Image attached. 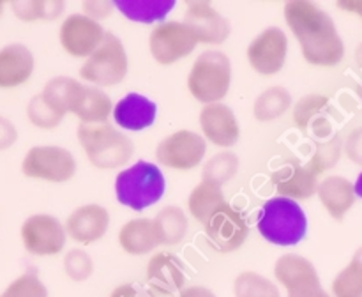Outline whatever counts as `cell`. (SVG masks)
Listing matches in <instances>:
<instances>
[{
  "instance_id": "cell-8",
  "label": "cell",
  "mask_w": 362,
  "mask_h": 297,
  "mask_svg": "<svg viewBox=\"0 0 362 297\" xmlns=\"http://www.w3.org/2000/svg\"><path fill=\"white\" fill-rule=\"evenodd\" d=\"M274 276L288 297H332L322 286L315 265L308 258L286 253L276 260Z\"/></svg>"
},
{
  "instance_id": "cell-22",
  "label": "cell",
  "mask_w": 362,
  "mask_h": 297,
  "mask_svg": "<svg viewBox=\"0 0 362 297\" xmlns=\"http://www.w3.org/2000/svg\"><path fill=\"white\" fill-rule=\"evenodd\" d=\"M318 198H320L322 205L325 211L336 219V221H343L345 216L349 214L350 209L356 204V186L350 182L346 177L341 175H329L318 184L317 191Z\"/></svg>"
},
{
  "instance_id": "cell-41",
  "label": "cell",
  "mask_w": 362,
  "mask_h": 297,
  "mask_svg": "<svg viewBox=\"0 0 362 297\" xmlns=\"http://www.w3.org/2000/svg\"><path fill=\"white\" fill-rule=\"evenodd\" d=\"M18 140V131L7 117L0 115V151H7Z\"/></svg>"
},
{
  "instance_id": "cell-40",
  "label": "cell",
  "mask_w": 362,
  "mask_h": 297,
  "mask_svg": "<svg viewBox=\"0 0 362 297\" xmlns=\"http://www.w3.org/2000/svg\"><path fill=\"white\" fill-rule=\"evenodd\" d=\"M345 154L356 165L362 166V126L356 127L345 141Z\"/></svg>"
},
{
  "instance_id": "cell-14",
  "label": "cell",
  "mask_w": 362,
  "mask_h": 297,
  "mask_svg": "<svg viewBox=\"0 0 362 297\" xmlns=\"http://www.w3.org/2000/svg\"><path fill=\"white\" fill-rule=\"evenodd\" d=\"M184 23L193 30L202 45H221L232 32L230 21L205 0H193L186 4Z\"/></svg>"
},
{
  "instance_id": "cell-6",
  "label": "cell",
  "mask_w": 362,
  "mask_h": 297,
  "mask_svg": "<svg viewBox=\"0 0 362 297\" xmlns=\"http://www.w3.org/2000/svg\"><path fill=\"white\" fill-rule=\"evenodd\" d=\"M127 53L122 41L112 32H106L101 46L80 67V76L98 87H113L126 78Z\"/></svg>"
},
{
  "instance_id": "cell-2",
  "label": "cell",
  "mask_w": 362,
  "mask_h": 297,
  "mask_svg": "<svg viewBox=\"0 0 362 297\" xmlns=\"http://www.w3.org/2000/svg\"><path fill=\"white\" fill-rule=\"evenodd\" d=\"M257 228L267 243L276 246H296L306 237L308 218L296 200L274 197L262 207Z\"/></svg>"
},
{
  "instance_id": "cell-42",
  "label": "cell",
  "mask_w": 362,
  "mask_h": 297,
  "mask_svg": "<svg viewBox=\"0 0 362 297\" xmlns=\"http://www.w3.org/2000/svg\"><path fill=\"white\" fill-rule=\"evenodd\" d=\"M110 297H151V293H147L141 286L134 285V283H126V285L117 286Z\"/></svg>"
},
{
  "instance_id": "cell-18",
  "label": "cell",
  "mask_w": 362,
  "mask_h": 297,
  "mask_svg": "<svg viewBox=\"0 0 362 297\" xmlns=\"http://www.w3.org/2000/svg\"><path fill=\"white\" fill-rule=\"evenodd\" d=\"M147 281L152 292L159 296H173L177 292H182V286L186 283V272L184 264L177 255L156 253L147 264Z\"/></svg>"
},
{
  "instance_id": "cell-29",
  "label": "cell",
  "mask_w": 362,
  "mask_h": 297,
  "mask_svg": "<svg viewBox=\"0 0 362 297\" xmlns=\"http://www.w3.org/2000/svg\"><path fill=\"white\" fill-rule=\"evenodd\" d=\"M115 106L106 92L98 87L85 88V95L74 115L81 120V124H103L110 119Z\"/></svg>"
},
{
  "instance_id": "cell-11",
  "label": "cell",
  "mask_w": 362,
  "mask_h": 297,
  "mask_svg": "<svg viewBox=\"0 0 362 297\" xmlns=\"http://www.w3.org/2000/svg\"><path fill=\"white\" fill-rule=\"evenodd\" d=\"M66 226L49 214H34L21 225L25 250L35 257H53L66 246Z\"/></svg>"
},
{
  "instance_id": "cell-15",
  "label": "cell",
  "mask_w": 362,
  "mask_h": 297,
  "mask_svg": "<svg viewBox=\"0 0 362 297\" xmlns=\"http://www.w3.org/2000/svg\"><path fill=\"white\" fill-rule=\"evenodd\" d=\"M205 233L209 237V243L216 250L221 253H230V251L239 250L246 243L250 228L244 216L228 204L205 225Z\"/></svg>"
},
{
  "instance_id": "cell-24",
  "label": "cell",
  "mask_w": 362,
  "mask_h": 297,
  "mask_svg": "<svg viewBox=\"0 0 362 297\" xmlns=\"http://www.w3.org/2000/svg\"><path fill=\"white\" fill-rule=\"evenodd\" d=\"M119 244L126 253L145 255L161 244L154 219L136 218L127 221L119 232Z\"/></svg>"
},
{
  "instance_id": "cell-26",
  "label": "cell",
  "mask_w": 362,
  "mask_h": 297,
  "mask_svg": "<svg viewBox=\"0 0 362 297\" xmlns=\"http://www.w3.org/2000/svg\"><path fill=\"white\" fill-rule=\"evenodd\" d=\"M85 85L80 83L78 80L69 76H57L52 78L48 83L45 85L41 94L45 95L46 101L52 106H55L59 112L66 115L67 112L74 113L80 106L81 99L85 95Z\"/></svg>"
},
{
  "instance_id": "cell-38",
  "label": "cell",
  "mask_w": 362,
  "mask_h": 297,
  "mask_svg": "<svg viewBox=\"0 0 362 297\" xmlns=\"http://www.w3.org/2000/svg\"><path fill=\"white\" fill-rule=\"evenodd\" d=\"M64 271L73 281H85L94 271V262L87 251L71 250L64 257Z\"/></svg>"
},
{
  "instance_id": "cell-33",
  "label": "cell",
  "mask_w": 362,
  "mask_h": 297,
  "mask_svg": "<svg viewBox=\"0 0 362 297\" xmlns=\"http://www.w3.org/2000/svg\"><path fill=\"white\" fill-rule=\"evenodd\" d=\"M332 297H362V246L332 281Z\"/></svg>"
},
{
  "instance_id": "cell-20",
  "label": "cell",
  "mask_w": 362,
  "mask_h": 297,
  "mask_svg": "<svg viewBox=\"0 0 362 297\" xmlns=\"http://www.w3.org/2000/svg\"><path fill=\"white\" fill-rule=\"evenodd\" d=\"M158 105L144 94L129 92L113 108L117 126L126 131H144L156 122Z\"/></svg>"
},
{
  "instance_id": "cell-32",
  "label": "cell",
  "mask_w": 362,
  "mask_h": 297,
  "mask_svg": "<svg viewBox=\"0 0 362 297\" xmlns=\"http://www.w3.org/2000/svg\"><path fill=\"white\" fill-rule=\"evenodd\" d=\"M239 156L232 151H223L218 152L216 156H212L207 163L204 165L202 170V180H207V182L218 184H228L233 177L239 172Z\"/></svg>"
},
{
  "instance_id": "cell-28",
  "label": "cell",
  "mask_w": 362,
  "mask_h": 297,
  "mask_svg": "<svg viewBox=\"0 0 362 297\" xmlns=\"http://www.w3.org/2000/svg\"><path fill=\"white\" fill-rule=\"evenodd\" d=\"M154 223L158 226L159 240L165 246H175L182 243L187 233V226H189L187 216L177 205H166L165 209H161L154 218Z\"/></svg>"
},
{
  "instance_id": "cell-10",
  "label": "cell",
  "mask_w": 362,
  "mask_h": 297,
  "mask_svg": "<svg viewBox=\"0 0 362 297\" xmlns=\"http://www.w3.org/2000/svg\"><path fill=\"white\" fill-rule=\"evenodd\" d=\"M207 141L202 134L189 129H180L163 138L156 148V159L163 166L173 170H193L205 158Z\"/></svg>"
},
{
  "instance_id": "cell-34",
  "label": "cell",
  "mask_w": 362,
  "mask_h": 297,
  "mask_svg": "<svg viewBox=\"0 0 362 297\" xmlns=\"http://www.w3.org/2000/svg\"><path fill=\"white\" fill-rule=\"evenodd\" d=\"M235 297H281L278 285L258 272L246 271L233 281Z\"/></svg>"
},
{
  "instance_id": "cell-12",
  "label": "cell",
  "mask_w": 362,
  "mask_h": 297,
  "mask_svg": "<svg viewBox=\"0 0 362 297\" xmlns=\"http://www.w3.org/2000/svg\"><path fill=\"white\" fill-rule=\"evenodd\" d=\"M105 35L99 21L80 13L69 14L59 30L60 45L74 59H88L101 46Z\"/></svg>"
},
{
  "instance_id": "cell-17",
  "label": "cell",
  "mask_w": 362,
  "mask_h": 297,
  "mask_svg": "<svg viewBox=\"0 0 362 297\" xmlns=\"http://www.w3.org/2000/svg\"><path fill=\"white\" fill-rule=\"evenodd\" d=\"M279 197L290 200H308L318 191V175L308 165L299 161H288L276 170L271 177Z\"/></svg>"
},
{
  "instance_id": "cell-44",
  "label": "cell",
  "mask_w": 362,
  "mask_h": 297,
  "mask_svg": "<svg viewBox=\"0 0 362 297\" xmlns=\"http://www.w3.org/2000/svg\"><path fill=\"white\" fill-rule=\"evenodd\" d=\"M336 6L346 13H354L362 18V0H339V2H336Z\"/></svg>"
},
{
  "instance_id": "cell-43",
  "label": "cell",
  "mask_w": 362,
  "mask_h": 297,
  "mask_svg": "<svg viewBox=\"0 0 362 297\" xmlns=\"http://www.w3.org/2000/svg\"><path fill=\"white\" fill-rule=\"evenodd\" d=\"M179 297H216V293L207 286H187L179 293Z\"/></svg>"
},
{
  "instance_id": "cell-37",
  "label": "cell",
  "mask_w": 362,
  "mask_h": 297,
  "mask_svg": "<svg viewBox=\"0 0 362 297\" xmlns=\"http://www.w3.org/2000/svg\"><path fill=\"white\" fill-rule=\"evenodd\" d=\"M0 297H48V289L35 272H25L14 279Z\"/></svg>"
},
{
  "instance_id": "cell-46",
  "label": "cell",
  "mask_w": 362,
  "mask_h": 297,
  "mask_svg": "<svg viewBox=\"0 0 362 297\" xmlns=\"http://www.w3.org/2000/svg\"><path fill=\"white\" fill-rule=\"evenodd\" d=\"M356 59H357V62H359L361 66H362V45L359 46V48H357V52H356Z\"/></svg>"
},
{
  "instance_id": "cell-21",
  "label": "cell",
  "mask_w": 362,
  "mask_h": 297,
  "mask_svg": "<svg viewBox=\"0 0 362 297\" xmlns=\"http://www.w3.org/2000/svg\"><path fill=\"white\" fill-rule=\"evenodd\" d=\"M35 60L25 45H7L0 50V88H14L27 83L34 73Z\"/></svg>"
},
{
  "instance_id": "cell-47",
  "label": "cell",
  "mask_w": 362,
  "mask_h": 297,
  "mask_svg": "<svg viewBox=\"0 0 362 297\" xmlns=\"http://www.w3.org/2000/svg\"><path fill=\"white\" fill-rule=\"evenodd\" d=\"M4 7H6V4L2 2V0H0V18H2V13H4Z\"/></svg>"
},
{
  "instance_id": "cell-27",
  "label": "cell",
  "mask_w": 362,
  "mask_h": 297,
  "mask_svg": "<svg viewBox=\"0 0 362 297\" xmlns=\"http://www.w3.org/2000/svg\"><path fill=\"white\" fill-rule=\"evenodd\" d=\"M115 7L126 18L140 23H156L168 16L175 7L173 0H119Z\"/></svg>"
},
{
  "instance_id": "cell-25",
  "label": "cell",
  "mask_w": 362,
  "mask_h": 297,
  "mask_svg": "<svg viewBox=\"0 0 362 297\" xmlns=\"http://www.w3.org/2000/svg\"><path fill=\"white\" fill-rule=\"evenodd\" d=\"M228 205L225 194H223L221 186L218 184L207 182V180H202L189 194V200H187V207H189L191 216L197 219L202 225H207L212 218H214L218 212H221L223 209Z\"/></svg>"
},
{
  "instance_id": "cell-5",
  "label": "cell",
  "mask_w": 362,
  "mask_h": 297,
  "mask_svg": "<svg viewBox=\"0 0 362 297\" xmlns=\"http://www.w3.org/2000/svg\"><path fill=\"white\" fill-rule=\"evenodd\" d=\"M232 83V62L223 52H204L187 76V88L197 101L204 105L221 103Z\"/></svg>"
},
{
  "instance_id": "cell-1",
  "label": "cell",
  "mask_w": 362,
  "mask_h": 297,
  "mask_svg": "<svg viewBox=\"0 0 362 297\" xmlns=\"http://www.w3.org/2000/svg\"><path fill=\"white\" fill-rule=\"evenodd\" d=\"M283 13L306 62L318 67H334L341 62L345 45L334 20L324 9L310 0H290Z\"/></svg>"
},
{
  "instance_id": "cell-45",
  "label": "cell",
  "mask_w": 362,
  "mask_h": 297,
  "mask_svg": "<svg viewBox=\"0 0 362 297\" xmlns=\"http://www.w3.org/2000/svg\"><path fill=\"white\" fill-rule=\"evenodd\" d=\"M354 186H356V194L359 198H362V172L359 173V177H357V180H356V184H354Z\"/></svg>"
},
{
  "instance_id": "cell-3",
  "label": "cell",
  "mask_w": 362,
  "mask_h": 297,
  "mask_svg": "<svg viewBox=\"0 0 362 297\" xmlns=\"http://www.w3.org/2000/svg\"><path fill=\"white\" fill-rule=\"evenodd\" d=\"M78 140L88 161L101 170L120 168L133 158V140L108 122L80 124Z\"/></svg>"
},
{
  "instance_id": "cell-30",
  "label": "cell",
  "mask_w": 362,
  "mask_h": 297,
  "mask_svg": "<svg viewBox=\"0 0 362 297\" xmlns=\"http://www.w3.org/2000/svg\"><path fill=\"white\" fill-rule=\"evenodd\" d=\"M292 106V95L285 87H269L257 98L253 106V113L260 122H271L285 115Z\"/></svg>"
},
{
  "instance_id": "cell-7",
  "label": "cell",
  "mask_w": 362,
  "mask_h": 297,
  "mask_svg": "<svg viewBox=\"0 0 362 297\" xmlns=\"http://www.w3.org/2000/svg\"><path fill=\"white\" fill-rule=\"evenodd\" d=\"M21 172L30 179L48 182H67L76 173V159L67 148L57 145H37L28 148Z\"/></svg>"
},
{
  "instance_id": "cell-36",
  "label": "cell",
  "mask_w": 362,
  "mask_h": 297,
  "mask_svg": "<svg viewBox=\"0 0 362 297\" xmlns=\"http://www.w3.org/2000/svg\"><path fill=\"white\" fill-rule=\"evenodd\" d=\"M343 147H345V145H343L341 138L339 136H332L331 140L320 141V144L317 145V151H315L313 158L308 163V166H310L317 175H322V173L331 170L332 166L339 161Z\"/></svg>"
},
{
  "instance_id": "cell-23",
  "label": "cell",
  "mask_w": 362,
  "mask_h": 297,
  "mask_svg": "<svg viewBox=\"0 0 362 297\" xmlns=\"http://www.w3.org/2000/svg\"><path fill=\"white\" fill-rule=\"evenodd\" d=\"M331 110L329 99L320 94L304 95L300 101H297L293 108V120L297 127L304 133L313 131L317 136L325 138L331 133V124L327 120V112Z\"/></svg>"
},
{
  "instance_id": "cell-31",
  "label": "cell",
  "mask_w": 362,
  "mask_h": 297,
  "mask_svg": "<svg viewBox=\"0 0 362 297\" xmlns=\"http://www.w3.org/2000/svg\"><path fill=\"white\" fill-rule=\"evenodd\" d=\"M11 9L21 21H52L62 16L66 4L62 0H16L11 2Z\"/></svg>"
},
{
  "instance_id": "cell-39",
  "label": "cell",
  "mask_w": 362,
  "mask_h": 297,
  "mask_svg": "<svg viewBox=\"0 0 362 297\" xmlns=\"http://www.w3.org/2000/svg\"><path fill=\"white\" fill-rule=\"evenodd\" d=\"M85 11V16L92 18V20L99 21L105 20V18L112 16V11L115 7V2H110V0H88V2L81 4Z\"/></svg>"
},
{
  "instance_id": "cell-9",
  "label": "cell",
  "mask_w": 362,
  "mask_h": 297,
  "mask_svg": "<svg viewBox=\"0 0 362 297\" xmlns=\"http://www.w3.org/2000/svg\"><path fill=\"white\" fill-rule=\"evenodd\" d=\"M197 45V35L186 23L180 21H163L148 35V48L152 57L163 66H170L177 60L189 57Z\"/></svg>"
},
{
  "instance_id": "cell-19",
  "label": "cell",
  "mask_w": 362,
  "mask_h": 297,
  "mask_svg": "<svg viewBox=\"0 0 362 297\" xmlns=\"http://www.w3.org/2000/svg\"><path fill=\"white\" fill-rule=\"evenodd\" d=\"M110 226V212L103 205L87 204L74 209L66 221V232L80 244H92L103 239Z\"/></svg>"
},
{
  "instance_id": "cell-4",
  "label": "cell",
  "mask_w": 362,
  "mask_h": 297,
  "mask_svg": "<svg viewBox=\"0 0 362 297\" xmlns=\"http://www.w3.org/2000/svg\"><path fill=\"white\" fill-rule=\"evenodd\" d=\"M166 190V180L158 165L138 161L122 170L115 179L117 200L133 211H144L158 204Z\"/></svg>"
},
{
  "instance_id": "cell-13",
  "label": "cell",
  "mask_w": 362,
  "mask_h": 297,
  "mask_svg": "<svg viewBox=\"0 0 362 297\" xmlns=\"http://www.w3.org/2000/svg\"><path fill=\"white\" fill-rule=\"evenodd\" d=\"M288 53V37L279 27H269L247 46V62L264 76H272L283 69Z\"/></svg>"
},
{
  "instance_id": "cell-16",
  "label": "cell",
  "mask_w": 362,
  "mask_h": 297,
  "mask_svg": "<svg viewBox=\"0 0 362 297\" xmlns=\"http://www.w3.org/2000/svg\"><path fill=\"white\" fill-rule=\"evenodd\" d=\"M200 127L204 138L218 147H233L240 138V126L235 113L223 103L205 105L200 112Z\"/></svg>"
},
{
  "instance_id": "cell-35",
  "label": "cell",
  "mask_w": 362,
  "mask_h": 297,
  "mask_svg": "<svg viewBox=\"0 0 362 297\" xmlns=\"http://www.w3.org/2000/svg\"><path fill=\"white\" fill-rule=\"evenodd\" d=\"M27 117L39 129H55L66 115L49 105L45 95L35 94L27 105Z\"/></svg>"
}]
</instances>
